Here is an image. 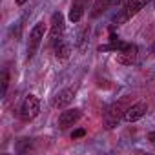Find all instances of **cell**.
Returning a JSON list of instances; mask_svg holds the SVG:
<instances>
[{
	"label": "cell",
	"instance_id": "1",
	"mask_svg": "<svg viewBox=\"0 0 155 155\" xmlns=\"http://www.w3.org/2000/svg\"><path fill=\"white\" fill-rule=\"evenodd\" d=\"M151 2V0H122V9H120V13L113 18V22H115V26H120V24H124V22H128L131 17H135L144 6H148Z\"/></svg>",
	"mask_w": 155,
	"mask_h": 155
},
{
	"label": "cell",
	"instance_id": "2",
	"mask_svg": "<svg viewBox=\"0 0 155 155\" xmlns=\"http://www.w3.org/2000/svg\"><path fill=\"white\" fill-rule=\"evenodd\" d=\"M38 113H40V101H38V97L37 95H28L24 99L22 106H20V119L26 120V122H29Z\"/></svg>",
	"mask_w": 155,
	"mask_h": 155
},
{
	"label": "cell",
	"instance_id": "3",
	"mask_svg": "<svg viewBox=\"0 0 155 155\" xmlns=\"http://www.w3.org/2000/svg\"><path fill=\"white\" fill-rule=\"evenodd\" d=\"M44 33H46V24H44V22H37V24L33 26V29L29 31V42H28V58H31V57L37 53L38 46H40V42H42V38H44Z\"/></svg>",
	"mask_w": 155,
	"mask_h": 155
},
{
	"label": "cell",
	"instance_id": "4",
	"mask_svg": "<svg viewBox=\"0 0 155 155\" xmlns=\"http://www.w3.org/2000/svg\"><path fill=\"white\" fill-rule=\"evenodd\" d=\"M124 104L122 102H115V104H111L106 111H104V122H106V126L108 128H115L117 124H119V120L120 119H124Z\"/></svg>",
	"mask_w": 155,
	"mask_h": 155
},
{
	"label": "cell",
	"instance_id": "5",
	"mask_svg": "<svg viewBox=\"0 0 155 155\" xmlns=\"http://www.w3.org/2000/svg\"><path fill=\"white\" fill-rule=\"evenodd\" d=\"M64 29H66V24H64V15H62L60 11L53 13V17H51V33H49V38H51V44H53V46H55L58 40H62Z\"/></svg>",
	"mask_w": 155,
	"mask_h": 155
},
{
	"label": "cell",
	"instance_id": "6",
	"mask_svg": "<svg viewBox=\"0 0 155 155\" xmlns=\"http://www.w3.org/2000/svg\"><path fill=\"white\" fill-rule=\"evenodd\" d=\"M81 117H82V111L79 108H68V110H64L58 115V128L60 130H66V128L77 124V122L81 120Z\"/></svg>",
	"mask_w": 155,
	"mask_h": 155
},
{
	"label": "cell",
	"instance_id": "7",
	"mask_svg": "<svg viewBox=\"0 0 155 155\" xmlns=\"http://www.w3.org/2000/svg\"><path fill=\"white\" fill-rule=\"evenodd\" d=\"M146 111H148V104L146 102H135V104H131L130 108H126V111H124V120L126 122H137V120H140L144 115H146Z\"/></svg>",
	"mask_w": 155,
	"mask_h": 155
},
{
	"label": "cell",
	"instance_id": "8",
	"mask_svg": "<svg viewBox=\"0 0 155 155\" xmlns=\"http://www.w3.org/2000/svg\"><path fill=\"white\" fill-rule=\"evenodd\" d=\"M75 99V88H66L62 91H58L53 99V108L57 110H64L71 104V101Z\"/></svg>",
	"mask_w": 155,
	"mask_h": 155
},
{
	"label": "cell",
	"instance_id": "9",
	"mask_svg": "<svg viewBox=\"0 0 155 155\" xmlns=\"http://www.w3.org/2000/svg\"><path fill=\"white\" fill-rule=\"evenodd\" d=\"M137 55H139L137 46L128 42V46H126L122 51H119V53H117V60H119L120 64H124V66H131V64H135Z\"/></svg>",
	"mask_w": 155,
	"mask_h": 155
},
{
	"label": "cell",
	"instance_id": "10",
	"mask_svg": "<svg viewBox=\"0 0 155 155\" xmlns=\"http://www.w3.org/2000/svg\"><path fill=\"white\" fill-rule=\"evenodd\" d=\"M120 2V0H95V4H93V8H91V18H97V17H101L104 11H108L111 6H117Z\"/></svg>",
	"mask_w": 155,
	"mask_h": 155
},
{
	"label": "cell",
	"instance_id": "11",
	"mask_svg": "<svg viewBox=\"0 0 155 155\" xmlns=\"http://www.w3.org/2000/svg\"><path fill=\"white\" fill-rule=\"evenodd\" d=\"M84 15V0H77V2H73L71 9H69V20L75 24V22H81Z\"/></svg>",
	"mask_w": 155,
	"mask_h": 155
},
{
	"label": "cell",
	"instance_id": "12",
	"mask_svg": "<svg viewBox=\"0 0 155 155\" xmlns=\"http://www.w3.org/2000/svg\"><path fill=\"white\" fill-rule=\"evenodd\" d=\"M71 55V46L64 40H58L55 44V57L57 58H68Z\"/></svg>",
	"mask_w": 155,
	"mask_h": 155
},
{
	"label": "cell",
	"instance_id": "13",
	"mask_svg": "<svg viewBox=\"0 0 155 155\" xmlns=\"http://www.w3.org/2000/svg\"><path fill=\"white\" fill-rule=\"evenodd\" d=\"M88 33H90L88 28H82V31L79 33V40H77V44H79L81 51H84V44H86V40H88Z\"/></svg>",
	"mask_w": 155,
	"mask_h": 155
},
{
	"label": "cell",
	"instance_id": "14",
	"mask_svg": "<svg viewBox=\"0 0 155 155\" xmlns=\"http://www.w3.org/2000/svg\"><path fill=\"white\" fill-rule=\"evenodd\" d=\"M8 86H9V75H8V71L4 69V71H2V97H6Z\"/></svg>",
	"mask_w": 155,
	"mask_h": 155
},
{
	"label": "cell",
	"instance_id": "15",
	"mask_svg": "<svg viewBox=\"0 0 155 155\" xmlns=\"http://www.w3.org/2000/svg\"><path fill=\"white\" fill-rule=\"evenodd\" d=\"M84 135H86V130L81 128V130H75V131L71 133V139H81V137H84Z\"/></svg>",
	"mask_w": 155,
	"mask_h": 155
},
{
	"label": "cell",
	"instance_id": "16",
	"mask_svg": "<svg viewBox=\"0 0 155 155\" xmlns=\"http://www.w3.org/2000/svg\"><path fill=\"white\" fill-rule=\"evenodd\" d=\"M148 140L155 146V131H150V133H148Z\"/></svg>",
	"mask_w": 155,
	"mask_h": 155
},
{
	"label": "cell",
	"instance_id": "17",
	"mask_svg": "<svg viewBox=\"0 0 155 155\" xmlns=\"http://www.w3.org/2000/svg\"><path fill=\"white\" fill-rule=\"evenodd\" d=\"M15 2H17V4H18V6H24V4H26V2H28V0H15Z\"/></svg>",
	"mask_w": 155,
	"mask_h": 155
},
{
	"label": "cell",
	"instance_id": "18",
	"mask_svg": "<svg viewBox=\"0 0 155 155\" xmlns=\"http://www.w3.org/2000/svg\"><path fill=\"white\" fill-rule=\"evenodd\" d=\"M153 6H155V0H153Z\"/></svg>",
	"mask_w": 155,
	"mask_h": 155
},
{
	"label": "cell",
	"instance_id": "19",
	"mask_svg": "<svg viewBox=\"0 0 155 155\" xmlns=\"http://www.w3.org/2000/svg\"><path fill=\"white\" fill-rule=\"evenodd\" d=\"M153 49H155V44H153Z\"/></svg>",
	"mask_w": 155,
	"mask_h": 155
}]
</instances>
